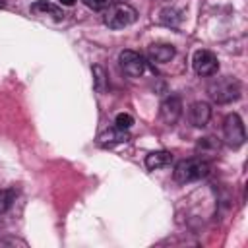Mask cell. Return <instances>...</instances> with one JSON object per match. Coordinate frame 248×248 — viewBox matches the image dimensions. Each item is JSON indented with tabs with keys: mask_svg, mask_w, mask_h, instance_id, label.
Masks as SVG:
<instances>
[{
	"mask_svg": "<svg viewBox=\"0 0 248 248\" xmlns=\"http://www.w3.org/2000/svg\"><path fill=\"white\" fill-rule=\"evenodd\" d=\"M207 93L209 97L215 101V103H232L240 97L242 93V87H240V81L236 78H231V76H225V78H217L209 83L207 87Z\"/></svg>",
	"mask_w": 248,
	"mask_h": 248,
	"instance_id": "6da1fadb",
	"label": "cell"
},
{
	"mask_svg": "<svg viewBox=\"0 0 248 248\" xmlns=\"http://www.w3.org/2000/svg\"><path fill=\"white\" fill-rule=\"evenodd\" d=\"M207 172H209V163L203 161V159L194 157V159H184V161L176 163L172 176L178 184H188V182L203 178Z\"/></svg>",
	"mask_w": 248,
	"mask_h": 248,
	"instance_id": "7a4b0ae2",
	"label": "cell"
},
{
	"mask_svg": "<svg viewBox=\"0 0 248 248\" xmlns=\"http://www.w3.org/2000/svg\"><path fill=\"white\" fill-rule=\"evenodd\" d=\"M136 10L124 2H118V4H112L105 10V25L110 27V29H124L128 25H132L136 21Z\"/></svg>",
	"mask_w": 248,
	"mask_h": 248,
	"instance_id": "3957f363",
	"label": "cell"
},
{
	"mask_svg": "<svg viewBox=\"0 0 248 248\" xmlns=\"http://www.w3.org/2000/svg\"><path fill=\"white\" fill-rule=\"evenodd\" d=\"M223 134H225V141L231 145V147H240L246 140V132H244V124L240 120L238 114H229L225 118V124H223Z\"/></svg>",
	"mask_w": 248,
	"mask_h": 248,
	"instance_id": "277c9868",
	"label": "cell"
},
{
	"mask_svg": "<svg viewBox=\"0 0 248 248\" xmlns=\"http://www.w3.org/2000/svg\"><path fill=\"white\" fill-rule=\"evenodd\" d=\"M120 68L130 78H140L145 72V58L136 50H122L118 56Z\"/></svg>",
	"mask_w": 248,
	"mask_h": 248,
	"instance_id": "5b68a950",
	"label": "cell"
},
{
	"mask_svg": "<svg viewBox=\"0 0 248 248\" xmlns=\"http://www.w3.org/2000/svg\"><path fill=\"white\" fill-rule=\"evenodd\" d=\"M192 66H194V70H196L198 76H213V74H217V70H219L217 56H215L211 50H205V48L194 52Z\"/></svg>",
	"mask_w": 248,
	"mask_h": 248,
	"instance_id": "8992f818",
	"label": "cell"
},
{
	"mask_svg": "<svg viewBox=\"0 0 248 248\" xmlns=\"http://www.w3.org/2000/svg\"><path fill=\"white\" fill-rule=\"evenodd\" d=\"M180 114H182V103H180V99H178L176 95L167 97V99L161 103V107H159V116H161V120L167 122V124H174Z\"/></svg>",
	"mask_w": 248,
	"mask_h": 248,
	"instance_id": "52a82bcc",
	"label": "cell"
},
{
	"mask_svg": "<svg viewBox=\"0 0 248 248\" xmlns=\"http://www.w3.org/2000/svg\"><path fill=\"white\" fill-rule=\"evenodd\" d=\"M147 56L151 62L157 64H165L174 56V46L169 43H153L147 46Z\"/></svg>",
	"mask_w": 248,
	"mask_h": 248,
	"instance_id": "ba28073f",
	"label": "cell"
},
{
	"mask_svg": "<svg viewBox=\"0 0 248 248\" xmlns=\"http://www.w3.org/2000/svg\"><path fill=\"white\" fill-rule=\"evenodd\" d=\"M188 118H190V122H192L196 128H203V126L209 122V118H211V108H209V105H207V103H202V101L194 103V105L190 107V110H188Z\"/></svg>",
	"mask_w": 248,
	"mask_h": 248,
	"instance_id": "9c48e42d",
	"label": "cell"
},
{
	"mask_svg": "<svg viewBox=\"0 0 248 248\" xmlns=\"http://www.w3.org/2000/svg\"><path fill=\"white\" fill-rule=\"evenodd\" d=\"M31 12L37 14V16H52L54 19H62L64 17V12L56 4H50L46 0H39V2L31 4Z\"/></svg>",
	"mask_w": 248,
	"mask_h": 248,
	"instance_id": "30bf717a",
	"label": "cell"
},
{
	"mask_svg": "<svg viewBox=\"0 0 248 248\" xmlns=\"http://www.w3.org/2000/svg\"><path fill=\"white\" fill-rule=\"evenodd\" d=\"M128 130H122V128H110V130H107V132H103L101 136H99V141L103 143V145H116V143H124V141H128Z\"/></svg>",
	"mask_w": 248,
	"mask_h": 248,
	"instance_id": "8fae6325",
	"label": "cell"
},
{
	"mask_svg": "<svg viewBox=\"0 0 248 248\" xmlns=\"http://www.w3.org/2000/svg\"><path fill=\"white\" fill-rule=\"evenodd\" d=\"M170 161H172V155L169 151H153L145 157V167L147 169H161V167L170 165Z\"/></svg>",
	"mask_w": 248,
	"mask_h": 248,
	"instance_id": "7c38bea8",
	"label": "cell"
},
{
	"mask_svg": "<svg viewBox=\"0 0 248 248\" xmlns=\"http://www.w3.org/2000/svg\"><path fill=\"white\" fill-rule=\"evenodd\" d=\"M93 87H95L99 93H105L107 87H108L107 72H105L101 66H93Z\"/></svg>",
	"mask_w": 248,
	"mask_h": 248,
	"instance_id": "4fadbf2b",
	"label": "cell"
},
{
	"mask_svg": "<svg viewBox=\"0 0 248 248\" xmlns=\"http://www.w3.org/2000/svg\"><path fill=\"white\" fill-rule=\"evenodd\" d=\"M180 21H182L180 12H176V10H172V8H165V10H161V23L170 25V27H176Z\"/></svg>",
	"mask_w": 248,
	"mask_h": 248,
	"instance_id": "5bb4252c",
	"label": "cell"
},
{
	"mask_svg": "<svg viewBox=\"0 0 248 248\" xmlns=\"http://www.w3.org/2000/svg\"><path fill=\"white\" fill-rule=\"evenodd\" d=\"M14 192L12 190H0V213H6L12 207Z\"/></svg>",
	"mask_w": 248,
	"mask_h": 248,
	"instance_id": "9a60e30c",
	"label": "cell"
},
{
	"mask_svg": "<svg viewBox=\"0 0 248 248\" xmlns=\"http://www.w3.org/2000/svg\"><path fill=\"white\" fill-rule=\"evenodd\" d=\"M89 10H95V12H105L108 6H112L114 0H81Z\"/></svg>",
	"mask_w": 248,
	"mask_h": 248,
	"instance_id": "2e32d148",
	"label": "cell"
},
{
	"mask_svg": "<svg viewBox=\"0 0 248 248\" xmlns=\"http://www.w3.org/2000/svg\"><path fill=\"white\" fill-rule=\"evenodd\" d=\"M114 124H116V128H122V130H130V126L134 124V118H132L130 114H126V112H120V114H116V120H114Z\"/></svg>",
	"mask_w": 248,
	"mask_h": 248,
	"instance_id": "e0dca14e",
	"label": "cell"
},
{
	"mask_svg": "<svg viewBox=\"0 0 248 248\" xmlns=\"http://www.w3.org/2000/svg\"><path fill=\"white\" fill-rule=\"evenodd\" d=\"M76 0H60V4H64V6H72Z\"/></svg>",
	"mask_w": 248,
	"mask_h": 248,
	"instance_id": "ac0fdd59",
	"label": "cell"
}]
</instances>
